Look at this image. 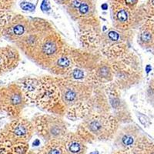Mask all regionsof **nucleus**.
<instances>
[{"instance_id":"nucleus-25","label":"nucleus","mask_w":154,"mask_h":154,"mask_svg":"<svg viewBox=\"0 0 154 154\" xmlns=\"http://www.w3.org/2000/svg\"><path fill=\"white\" fill-rule=\"evenodd\" d=\"M101 8L103 9V10H106V9H108V5H107L106 3L103 4V5H101Z\"/></svg>"},{"instance_id":"nucleus-7","label":"nucleus","mask_w":154,"mask_h":154,"mask_svg":"<svg viewBox=\"0 0 154 154\" xmlns=\"http://www.w3.org/2000/svg\"><path fill=\"white\" fill-rule=\"evenodd\" d=\"M35 132L46 142L62 140L69 132L66 123L63 117L49 113H37L32 119Z\"/></svg>"},{"instance_id":"nucleus-6","label":"nucleus","mask_w":154,"mask_h":154,"mask_svg":"<svg viewBox=\"0 0 154 154\" xmlns=\"http://www.w3.org/2000/svg\"><path fill=\"white\" fill-rule=\"evenodd\" d=\"M66 43L56 29L50 32L41 43L32 61L43 69L49 70L65 49Z\"/></svg>"},{"instance_id":"nucleus-15","label":"nucleus","mask_w":154,"mask_h":154,"mask_svg":"<svg viewBox=\"0 0 154 154\" xmlns=\"http://www.w3.org/2000/svg\"><path fill=\"white\" fill-rule=\"evenodd\" d=\"M66 154H86L87 143L75 132H68L62 139Z\"/></svg>"},{"instance_id":"nucleus-2","label":"nucleus","mask_w":154,"mask_h":154,"mask_svg":"<svg viewBox=\"0 0 154 154\" xmlns=\"http://www.w3.org/2000/svg\"><path fill=\"white\" fill-rule=\"evenodd\" d=\"M112 72L113 85L119 90H126L137 84L142 78V69L138 57L129 51L123 56L109 60Z\"/></svg>"},{"instance_id":"nucleus-1","label":"nucleus","mask_w":154,"mask_h":154,"mask_svg":"<svg viewBox=\"0 0 154 154\" xmlns=\"http://www.w3.org/2000/svg\"><path fill=\"white\" fill-rule=\"evenodd\" d=\"M121 123L110 112H92L82 119L76 133L86 143L106 141L115 137Z\"/></svg>"},{"instance_id":"nucleus-24","label":"nucleus","mask_w":154,"mask_h":154,"mask_svg":"<svg viewBox=\"0 0 154 154\" xmlns=\"http://www.w3.org/2000/svg\"><path fill=\"white\" fill-rule=\"evenodd\" d=\"M145 140H146V138H145ZM146 148L147 151L149 152L147 154H154V150H152V149H150L149 147H146ZM137 154H146V153H144V152H140V153H137Z\"/></svg>"},{"instance_id":"nucleus-23","label":"nucleus","mask_w":154,"mask_h":154,"mask_svg":"<svg viewBox=\"0 0 154 154\" xmlns=\"http://www.w3.org/2000/svg\"><path fill=\"white\" fill-rule=\"evenodd\" d=\"M112 154H133V152L128 150H124V149H119V150L112 152Z\"/></svg>"},{"instance_id":"nucleus-10","label":"nucleus","mask_w":154,"mask_h":154,"mask_svg":"<svg viewBox=\"0 0 154 154\" xmlns=\"http://www.w3.org/2000/svg\"><path fill=\"white\" fill-rule=\"evenodd\" d=\"M111 12L113 27L122 31H133L137 22L136 9L120 2L111 0Z\"/></svg>"},{"instance_id":"nucleus-19","label":"nucleus","mask_w":154,"mask_h":154,"mask_svg":"<svg viewBox=\"0 0 154 154\" xmlns=\"http://www.w3.org/2000/svg\"><path fill=\"white\" fill-rule=\"evenodd\" d=\"M12 14L9 12H0V38L2 37V29Z\"/></svg>"},{"instance_id":"nucleus-16","label":"nucleus","mask_w":154,"mask_h":154,"mask_svg":"<svg viewBox=\"0 0 154 154\" xmlns=\"http://www.w3.org/2000/svg\"><path fill=\"white\" fill-rule=\"evenodd\" d=\"M137 42L143 48H150L154 46V21L149 19L140 27Z\"/></svg>"},{"instance_id":"nucleus-17","label":"nucleus","mask_w":154,"mask_h":154,"mask_svg":"<svg viewBox=\"0 0 154 154\" xmlns=\"http://www.w3.org/2000/svg\"><path fill=\"white\" fill-rule=\"evenodd\" d=\"M28 143H12L0 141V154H26Z\"/></svg>"},{"instance_id":"nucleus-26","label":"nucleus","mask_w":154,"mask_h":154,"mask_svg":"<svg viewBox=\"0 0 154 154\" xmlns=\"http://www.w3.org/2000/svg\"><path fill=\"white\" fill-rule=\"evenodd\" d=\"M39 143H40V142H39V140H35V141L33 142V146H38L39 145Z\"/></svg>"},{"instance_id":"nucleus-8","label":"nucleus","mask_w":154,"mask_h":154,"mask_svg":"<svg viewBox=\"0 0 154 154\" xmlns=\"http://www.w3.org/2000/svg\"><path fill=\"white\" fill-rule=\"evenodd\" d=\"M26 106L24 96L16 82L0 86V112L11 119H16L21 116Z\"/></svg>"},{"instance_id":"nucleus-13","label":"nucleus","mask_w":154,"mask_h":154,"mask_svg":"<svg viewBox=\"0 0 154 154\" xmlns=\"http://www.w3.org/2000/svg\"><path fill=\"white\" fill-rule=\"evenodd\" d=\"M20 60V52L15 46L0 47V75L14 70Z\"/></svg>"},{"instance_id":"nucleus-21","label":"nucleus","mask_w":154,"mask_h":154,"mask_svg":"<svg viewBox=\"0 0 154 154\" xmlns=\"http://www.w3.org/2000/svg\"><path fill=\"white\" fill-rule=\"evenodd\" d=\"M20 6L22 9H23V10L30 11V12L35 10V5H33L32 3H29V2H23L21 3Z\"/></svg>"},{"instance_id":"nucleus-14","label":"nucleus","mask_w":154,"mask_h":154,"mask_svg":"<svg viewBox=\"0 0 154 154\" xmlns=\"http://www.w3.org/2000/svg\"><path fill=\"white\" fill-rule=\"evenodd\" d=\"M39 82H40L39 76H26L19 79L16 82L21 89L26 105L34 106L38 86H39Z\"/></svg>"},{"instance_id":"nucleus-22","label":"nucleus","mask_w":154,"mask_h":154,"mask_svg":"<svg viewBox=\"0 0 154 154\" xmlns=\"http://www.w3.org/2000/svg\"><path fill=\"white\" fill-rule=\"evenodd\" d=\"M41 9L43 12H46V11L50 9V5L48 0H43L42 5H41Z\"/></svg>"},{"instance_id":"nucleus-3","label":"nucleus","mask_w":154,"mask_h":154,"mask_svg":"<svg viewBox=\"0 0 154 154\" xmlns=\"http://www.w3.org/2000/svg\"><path fill=\"white\" fill-rule=\"evenodd\" d=\"M40 82L35 97L34 106L46 113L66 116V108L61 98L56 77L54 75L39 76Z\"/></svg>"},{"instance_id":"nucleus-12","label":"nucleus","mask_w":154,"mask_h":154,"mask_svg":"<svg viewBox=\"0 0 154 154\" xmlns=\"http://www.w3.org/2000/svg\"><path fill=\"white\" fill-rule=\"evenodd\" d=\"M140 130L133 123L120 126L114 137V143L119 149L133 151L140 139Z\"/></svg>"},{"instance_id":"nucleus-27","label":"nucleus","mask_w":154,"mask_h":154,"mask_svg":"<svg viewBox=\"0 0 154 154\" xmlns=\"http://www.w3.org/2000/svg\"><path fill=\"white\" fill-rule=\"evenodd\" d=\"M90 154H99L98 151H95V152H92Z\"/></svg>"},{"instance_id":"nucleus-18","label":"nucleus","mask_w":154,"mask_h":154,"mask_svg":"<svg viewBox=\"0 0 154 154\" xmlns=\"http://www.w3.org/2000/svg\"><path fill=\"white\" fill-rule=\"evenodd\" d=\"M38 154H66L62 140H53L46 142Z\"/></svg>"},{"instance_id":"nucleus-4","label":"nucleus","mask_w":154,"mask_h":154,"mask_svg":"<svg viewBox=\"0 0 154 154\" xmlns=\"http://www.w3.org/2000/svg\"><path fill=\"white\" fill-rule=\"evenodd\" d=\"M133 37V31L109 28L102 31L98 53L107 60H115L127 53Z\"/></svg>"},{"instance_id":"nucleus-9","label":"nucleus","mask_w":154,"mask_h":154,"mask_svg":"<svg viewBox=\"0 0 154 154\" xmlns=\"http://www.w3.org/2000/svg\"><path fill=\"white\" fill-rule=\"evenodd\" d=\"M35 132L34 125L24 117L11 119L0 130V141L12 143H28Z\"/></svg>"},{"instance_id":"nucleus-20","label":"nucleus","mask_w":154,"mask_h":154,"mask_svg":"<svg viewBox=\"0 0 154 154\" xmlns=\"http://www.w3.org/2000/svg\"><path fill=\"white\" fill-rule=\"evenodd\" d=\"M16 0H0V12H9L11 10Z\"/></svg>"},{"instance_id":"nucleus-5","label":"nucleus","mask_w":154,"mask_h":154,"mask_svg":"<svg viewBox=\"0 0 154 154\" xmlns=\"http://www.w3.org/2000/svg\"><path fill=\"white\" fill-rule=\"evenodd\" d=\"M55 29L53 25L42 19H31V26L28 32L15 46L29 60H32L46 35Z\"/></svg>"},{"instance_id":"nucleus-11","label":"nucleus","mask_w":154,"mask_h":154,"mask_svg":"<svg viewBox=\"0 0 154 154\" xmlns=\"http://www.w3.org/2000/svg\"><path fill=\"white\" fill-rule=\"evenodd\" d=\"M31 19L20 14L12 15L2 29V37L5 40L15 44L28 32Z\"/></svg>"}]
</instances>
